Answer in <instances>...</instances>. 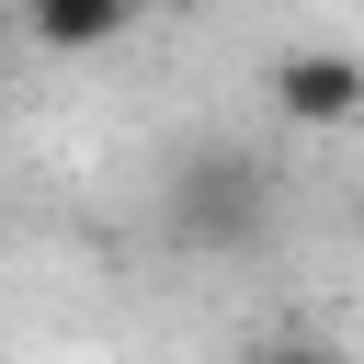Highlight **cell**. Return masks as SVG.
I'll list each match as a JSON object with an SVG mask.
<instances>
[{"label": "cell", "mask_w": 364, "mask_h": 364, "mask_svg": "<svg viewBox=\"0 0 364 364\" xmlns=\"http://www.w3.org/2000/svg\"><path fill=\"white\" fill-rule=\"evenodd\" d=\"M159 228H171L182 250H205V262L262 250V239H273V171H262L250 148L205 136V148L171 159V182H159Z\"/></svg>", "instance_id": "cell-1"}, {"label": "cell", "mask_w": 364, "mask_h": 364, "mask_svg": "<svg viewBox=\"0 0 364 364\" xmlns=\"http://www.w3.org/2000/svg\"><path fill=\"white\" fill-rule=\"evenodd\" d=\"M262 91H273V114H284V125H307V136L364 125V57H353V46H284Z\"/></svg>", "instance_id": "cell-2"}, {"label": "cell", "mask_w": 364, "mask_h": 364, "mask_svg": "<svg viewBox=\"0 0 364 364\" xmlns=\"http://www.w3.org/2000/svg\"><path fill=\"white\" fill-rule=\"evenodd\" d=\"M136 11H148V0H11V23H23L46 57H91V46H114Z\"/></svg>", "instance_id": "cell-3"}, {"label": "cell", "mask_w": 364, "mask_h": 364, "mask_svg": "<svg viewBox=\"0 0 364 364\" xmlns=\"http://www.w3.org/2000/svg\"><path fill=\"white\" fill-rule=\"evenodd\" d=\"M228 364H353V353H330V341H250V353H228Z\"/></svg>", "instance_id": "cell-4"}, {"label": "cell", "mask_w": 364, "mask_h": 364, "mask_svg": "<svg viewBox=\"0 0 364 364\" xmlns=\"http://www.w3.org/2000/svg\"><path fill=\"white\" fill-rule=\"evenodd\" d=\"M0 23H11V0H0Z\"/></svg>", "instance_id": "cell-5"}, {"label": "cell", "mask_w": 364, "mask_h": 364, "mask_svg": "<svg viewBox=\"0 0 364 364\" xmlns=\"http://www.w3.org/2000/svg\"><path fill=\"white\" fill-rule=\"evenodd\" d=\"M353 364H364V353H353Z\"/></svg>", "instance_id": "cell-6"}]
</instances>
